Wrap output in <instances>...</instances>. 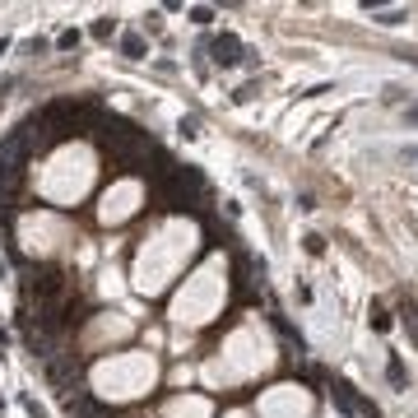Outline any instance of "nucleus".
Returning a JSON list of instances; mask_svg holds the SVG:
<instances>
[{"instance_id":"f257e3e1","label":"nucleus","mask_w":418,"mask_h":418,"mask_svg":"<svg viewBox=\"0 0 418 418\" xmlns=\"http://www.w3.org/2000/svg\"><path fill=\"white\" fill-rule=\"evenodd\" d=\"M98 139H103L107 158H112V163H116L121 172H149V158H158L154 139L144 135L135 121H121V116H112V121H98Z\"/></svg>"},{"instance_id":"f03ea898","label":"nucleus","mask_w":418,"mask_h":418,"mask_svg":"<svg viewBox=\"0 0 418 418\" xmlns=\"http://www.w3.org/2000/svg\"><path fill=\"white\" fill-rule=\"evenodd\" d=\"M28 125L24 130H10L0 139V195H10L19 182H24V163H28Z\"/></svg>"},{"instance_id":"7ed1b4c3","label":"nucleus","mask_w":418,"mask_h":418,"mask_svg":"<svg viewBox=\"0 0 418 418\" xmlns=\"http://www.w3.org/2000/svg\"><path fill=\"white\" fill-rule=\"evenodd\" d=\"M61 288H65V275L56 270V265H42V270L33 275V293L42 297V302H51V297H61Z\"/></svg>"},{"instance_id":"20e7f679","label":"nucleus","mask_w":418,"mask_h":418,"mask_svg":"<svg viewBox=\"0 0 418 418\" xmlns=\"http://www.w3.org/2000/svg\"><path fill=\"white\" fill-rule=\"evenodd\" d=\"M209 51H214V65H237L242 61V42H237L232 33H218L214 42H209Z\"/></svg>"},{"instance_id":"39448f33","label":"nucleus","mask_w":418,"mask_h":418,"mask_svg":"<svg viewBox=\"0 0 418 418\" xmlns=\"http://www.w3.org/2000/svg\"><path fill=\"white\" fill-rule=\"evenodd\" d=\"M330 400H335V409H340L344 418H358V414H363V404H358L354 386H344V381H335V386H330Z\"/></svg>"},{"instance_id":"423d86ee","label":"nucleus","mask_w":418,"mask_h":418,"mask_svg":"<svg viewBox=\"0 0 418 418\" xmlns=\"http://www.w3.org/2000/svg\"><path fill=\"white\" fill-rule=\"evenodd\" d=\"M65 414L70 418H103V409H98L84 390H70V395H65Z\"/></svg>"},{"instance_id":"0eeeda50","label":"nucleus","mask_w":418,"mask_h":418,"mask_svg":"<svg viewBox=\"0 0 418 418\" xmlns=\"http://www.w3.org/2000/svg\"><path fill=\"white\" fill-rule=\"evenodd\" d=\"M386 381L395 390H409V372H404V358L400 354H390V363H386Z\"/></svg>"},{"instance_id":"6e6552de","label":"nucleus","mask_w":418,"mask_h":418,"mask_svg":"<svg viewBox=\"0 0 418 418\" xmlns=\"http://www.w3.org/2000/svg\"><path fill=\"white\" fill-rule=\"evenodd\" d=\"M367 15L376 19L381 28H395V24H404V19H409V10H367Z\"/></svg>"},{"instance_id":"1a4fd4ad","label":"nucleus","mask_w":418,"mask_h":418,"mask_svg":"<svg viewBox=\"0 0 418 418\" xmlns=\"http://www.w3.org/2000/svg\"><path fill=\"white\" fill-rule=\"evenodd\" d=\"M400 316H404V330H409V335H414V349H418V302H409V297H404Z\"/></svg>"},{"instance_id":"9d476101","label":"nucleus","mask_w":418,"mask_h":418,"mask_svg":"<svg viewBox=\"0 0 418 418\" xmlns=\"http://www.w3.org/2000/svg\"><path fill=\"white\" fill-rule=\"evenodd\" d=\"M121 56H130V61L144 56V37H139V33H125V37H121Z\"/></svg>"},{"instance_id":"9b49d317","label":"nucleus","mask_w":418,"mask_h":418,"mask_svg":"<svg viewBox=\"0 0 418 418\" xmlns=\"http://www.w3.org/2000/svg\"><path fill=\"white\" fill-rule=\"evenodd\" d=\"M56 46H61V51H75V46H79V33H75V28H65L61 37H56Z\"/></svg>"},{"instance_id":"f8f14e48","label":"nucleus","mask_w":418,"mask_h":418,"mask_svg":"<svg viewBox=\"0 0 418 418\" xmlns=\"http://www.w3.org/2000/svg\"><path fill=\"white\" fill-rule=\"evenodd\" d=\"M191 19H195V24H209V19H214V10H209V5H195V10H191Z\"/></svg>"},{"instance_id":"ddd939ff","label":"nucleus","mask_w":418,"mask_h":418,"mask_svg":"<svg viewBox=\"0 0 418 418\" xmlns=\"http://www.w3.org/2000/svg\"><path fill=\"white\" fill-rule=\"evenodd\" d=\"M372 330H390V316H386V311H372Z\"/></svg>"},{"instance_id":"4468645a","label":"nucleus","mask_w":418,"mask_h":418,"mask_svg":"<svg viewBox=\"0 0 418 418\" xmlns=\"http://www.w3.org/2000/svg\"><path fill=\"white\" fill-rule=\"evenodd\" d=\"M93 37H112V19H98L93 24Z\"/></svg>"},{"instance_id":"2eb2a0df","label":"nucleus","mask_w":418,"mask_h":418,"mask_svg":"<svg viewBox=\"0 0 418 418\" xmlns=\"http://www.w3.org/2000/svg\"><path fill=\"white\" fill-rule=\"evenodd\" d=\"M400 158H404V163H418V144H404V149H400Z\"/></svg>"},{"instance_id":"dca6fc26","label":"nucleus","mask_w":418,"mask_h":418,"mask_svg":"<svg viewBox=\"0 0 418 418\" xmlns=\"http://www.w3.org/2000/svg\"><path fill=\"white\" fill-rule=\"evenodd\" d=\"M404 121H409V125H418V103H409V107H404Z\"/></svg>"},{"instance_id":"f3484780","label":"nucleus","mask_w":418,"mask_h":418,"mask_svg":"<svg viewBox=\"0 0 418 418\" xmlns=\"http://www.w3.org/2000/svg\"><path fill=\"white\" fill-rule=\"evenodd\" d=\"M5 46H10V42H5V37H0V56H5Z\"/></svg>"},{"instance_id":"a211bd4d","label":"nucleus","mask_w":418,"mask_h":418,"mask_svg":"<svg viewBox=\"0 0 418 418\" xmlns=\"http://www.w3.org/2000/svg\"><path fill=\"white\" fill-rule=\"evenodd\" d=\"M372 418H376V414H372Z\"/></svg>"}]
</instances>
